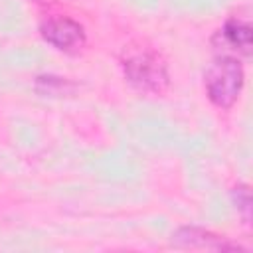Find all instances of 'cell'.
<instances>
[{"label": "cell", "mask_w": 253, "mask_h": 253, "mask_svg": "<svg viewBox=\"0 0 253 253\" xmlns=\"http://www.w3.org/2000/svg\"><path fill=\"white\" fill-rule=\"evenodd\" d=\"M231 200L235 204V208L241 211V217L245 223H249L251 219V192L247 184H237L231 190Z\"/></svg>", "instance_id": "cell-6"}, {"label": "cell", "mask_w": 253, "mask_h": 253, "mask_svg": "<svg viewBox=\"0 0 253 253\" xmlns=\"http://www.w3.org/2000/svg\"><path fill=\"white\" fill-rule=\"evenodd\" d=\"M245 85V69L239 57L217 53L204 73V87L210 103L217 109H231Z\"/></svg>", "instance_id": "cell-2"}, {"label": "cell", "mask_w": 253, "mask_h": 253, "mask_svg": "<svg viewBox=\"0 0 253 253\" xmlns=\"http://www.w3.org/2000/svg\"><path fill=\"white\" fill-rule=\"evenodd\" d=\"M172 243L178 247H192V249H215V251L241 249L237 243H231L227 237L211 233L202 227H180L172 235Z\"/></svg>", "instance_id": "cell-5"}, {"label": "cell", "mask_w": 253, "mask_h": 253, "mask_svg": "<svg viewBox=\"0 0 253 253\" xmlns=\"http://www.w3.org/2000/svg\"><path fill=\"white\" fill-rule=\"evenodd\" d=\"M211 43L217 53L233 55V57H249L251 55V26L245 20L229 18L223 26L213 34Z\"/></svg>", "instance_id": "cell-4"}, {"label": "cell", "mask_w": 253, "mask_h": 253, "mask_svg": "<svg viewBox=\"0 0 253 253\" xmlns=\"http://www.w3.org/2000/svg\"><path fill=\"white\" fill-rule=\"evenodd\" d=\"M125 79L140 93L160 95L170 85V71L166 59L152 47L138 45L126 47L121 57Z\"/></svg>", "instance_id": "cell-1"}, {"label": "cell", "mask_w": 253, "mask_h": 253, "mask_svg": "<svg viewBox=\"0 0 253 253\" xmlns=\"http://www.w3.org/2000/svg\"><path fill=\"white\" fill-rule=\"evenodd\" d=\"M40 36L63 53H77L87 43L85 28L69 16H49L40 22Z\"/></svg>", "instance_id": "cell-3"}]
</instances>
